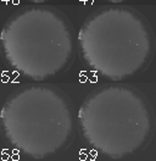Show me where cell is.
Masks as SVG:
<instances>
[{
    "label": "cell",
    "instance_id": "6da1fadb",
    "mask_svg": "<svg viewBox=\"0 0 156 161\" xmlns=\"http://www.w3.org/2000/svg\"><path fill=\"white\" fill-rule=\"evenodd\" d=\"M83 61L109 81H123L144 71L151 61L155 39L146 18L125 6L93 12L78 32Z\"/></svg>",
    "mask_w": 156,
    "mask_h": 161
},
{
    "label": "cell",
    "instance_id": "7a4b0ae2",
    "mask_svg": "<svg viewBox=\"0 0 156 161\" xmlns=\"http://www.w3.org/2000/svg\"><path fill=\"white\" fill-rule=\"evenodd\" d=\"M78 123L85 143L111 160L141 151L155 126L149 100L139 90L122 84L91 92L78 110Z\"/></svg>",
    "mask_w": 156,
    "mask_h": 161
},
{
    "label": "cell",
    "instance_id": "3957f363",
    "mask_svg": "<svg viewBox=\"0 0 156 161\" xmlns=\"http://www.w3.org/2000/svg\"><path fill=\"white\" fill-rule=\"evenodd\" d=\"M4 137L18 153L34 160L60 154L75 134L68 98L51 86L29 84L9 96L0 110Z\"/></svg>",
    "mask_w": 156,
    "mask_h": 161
},
{
    "label": "cell",
    "instance_id": "277c9868",
    "mask_svg": "<svg viewBox=\"0 0 156 161\" xmlns=\"http://www.w3.org/2000/svg\"><path fill=\"white\" fill-rule=\"evenodd\" d=\"M0 47L6 63L18 75L45 81L68 68L76 40L63 13L48 6H28L5 22Z\"/></svg>",
    "mask_w": 156,
    "mask_h": 161
},
{
    "label": "cell",
    "instance_id": "5b68a950",
    "mask_svg": "<svg viewBox=\"0 0 156 161\" xmlns=\"http://www.w3.org/2000/svg\"><path fill=\"white\" fill-rule=\"evenodd\" d=\"M28 1H31V3H38V4H40V3L49 1V0H28Z\"/></svg>",
    "mask_w": 156,
    "mask_h": 161
},
{
    "label": "cell",
    "instance_id": "8992f818",
    "mask_svg": "<svg viewBox=\"0 0 156 161\" xmlns=\"http://www.w3.org/2000/svg\"><path fill=\"white\" fill-rule=\"evenodd\" d=\"M106 1H110V3H123L126 0H106Z\"/></svg>",
    "mask_w": 156,
    "mask_h": 161
}]
</instances>
